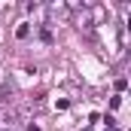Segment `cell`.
Instances as JSON below:
<instances>
[{
	"mask_svg": "<svg viewBox=\"0 0 131 131\" xmlns=\"http://www.w3.org/2000/svg\"><path fill=\"white\" fill-rule=\"evenodd\" d=\"M28 34H31V28H28V25H18V31H15V37H18V40H25Z\"/></svg>",
	"mask_w": 131,
	"mask_h": 131,
	"instance_id": "cell-1",
	"label": "cell"
},
{
	"mask_svg": "<svg viewBox=\"0 0 131 131\" xmlns=\"http://www.w3.org/2000/svg\"><path fill=\"white\" fill-rule=\"evenodd\" d=\"M125 85H128V79H125V76H119V79H116V92H125Z\"/></svg>",
	"mask_w": 131,
	"mask_h": 131,
	"instance_id": "cell-2",
	"label": "cell"
},
{
	"mask_svg": "<svg viewBox=\"0 0 131 131\" xmlns=\"http://www.w3.org/2000/svg\"><path fill=\"white\" fill-rule=\"evenodd\" d=\"M110 131H116V128H110Z\"/></svg>",
	"mask_w": 131,
	"mask_h": 131,
	"instance_id": "cell-4",
	"label": "cell"
},
{
	"mask_svg": "<svg viewBox=\"0 0 131 131\" xmlns=\"http://www.w3.org/2000/svg\"><path fill=\"white\" fill-rule=\"evenodd\" d=\"M40 40H43V43H52V31H46V28H43V31H40Z\"/></svg>",
	"mask_w": 131,
	"mask_h": 131,
	"instance_id": "cell-3",
	"label": "cell"
}]
</instances>
